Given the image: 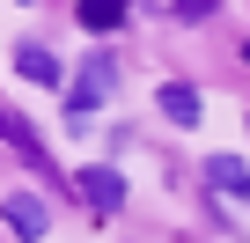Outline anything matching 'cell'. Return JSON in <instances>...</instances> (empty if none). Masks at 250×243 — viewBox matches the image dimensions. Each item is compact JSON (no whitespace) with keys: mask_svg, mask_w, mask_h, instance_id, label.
I'll use <instances>...</instances> for the list:
<instances>
[{"mask_svg":"<svg viewBox=\"0 0 250 243\" xmlns=\"http://www.w3.org/2000/svg\"><path fill=\"white\" fill-rule=\"evenodd\" d=\"M213 8V0H177V15H206Z\"/></svg>","mask_w":250,"mask_h":243,"instance_id":"9c48e42d","label":"cell"},{"mask_svg":"<svg viewBox=\"0 0 250 243\" xmlns=\"http://www.w3.org/2000/svg\"><path fill=\"white\" fill-rule=\"evenodd\" d=\"M110 88H118V59H110V52H96V59H88L81 74H74V110H88V103H103Z\"/></svg>","mask_w":250,"mask_h":243,"instance_id":"6da1fadb","label":"cell"},{"mask_svg":"<svg viewBox=\"0 0 250 243\" xmlns=\"http://www.w3.org/2000/svg\"><path fill=\"white\" fill-rule=\"evenodd\" d=\"M162 118H169V126H199V88L191 81H162Z\"/></svg>","mask_w":250,"mask_h":243,"instance_id":"277c9868","label":"cell"},{"mask_svg":"<svg viewBox=\"0 0 250 243\" xmlns=\"http://www.w3.org/2000/svg\"><path fill=\"white\" fill-rule=\"evenodd\" d=\"M15 74H22V81H37V88H52V81H59V52L30 37V44H15Z\"/></svg>","mask_w":250,"mask_h":243,"instance_id":"3957f363","label":"cell"},{"mask_svg":"<svg viewBox=\"0 0 250 243\" xmlns=\"http://www.w3.org/2000/svg\"><path fill=\"white\" fill-rule=\"evenodd\" d=\"M0 140H15L22 155H37V140H30V126H22V118H15L8 103H0Z\"/></svg>","mask_w":250,"mask_h":243,"instance_id":"ba28073f","label":"cell"},{"mask_svg":"<svg viewBox=\"0 0 250 243\" xmlns=\"http://www.w3.org/2000/svg\"><path fill=\"white\" fill-rule=\"evenodd\" d=\"M206 177H213V192H228V199H250V170H243L235 155H213V162H206Z\"/></svg>","mask_w":250,"mask_h":243,"instance_id":"8992f818","label":"cell"},{"mask_svg":"<svg viewBox=\"0 0 250 243\" xmlns=\"http://www.w3.org/2000/svg\"><path fill=\"white\" fill-rule=\"evenodd\" d=\"M243 59H250V44H243Z\"/></svg>","mask_w":250,"mask_h":243,"instance_id":"30bf717a","label":"cell"},{"mask_svg":"<svg viewBox=\"0 0 250 243\" xmlns=\"http://www.w3.org/2000/svg\"><path fill=\"white\" fill-rule=\"evenodd\" d=\"M81 192H88V206H96V214H118V206H125V177H118V170H103V162H88V170H81Z\"/></svg>","mask_w":250,"mask_h":243,"instance_id":"7a4b0ae2","label":"cell"},{"mask_svg":"<svg viewBox=\"0 0 250 243\" xmlns=\"http://www.w3.org/2000/svg\"><path fill=\"white\" fill-rule=\"evenodd\" d=\"M118 22H125V0H81V30L103 37V30H118Z\"/></svg>","mask_w":250,"mask_h":243,"instance_id":"52a82bcc","label":"cell"},{"mask_svg":"<svg viewBox=\"0 0 250 243\" xmlns=\"http://www.w3.org/2000/svg\"><path fill=\"white\" fill-rule=\"evenodd\" d=\"M0 214H8V228H15L22 243H37V236H44V199H30V192H15Z\"/></svg>","mask_w":250,"mask_h":243,"instance_id":"5b68a950","label":"cell"}]
</instances>
